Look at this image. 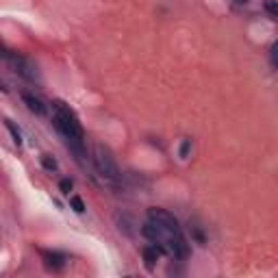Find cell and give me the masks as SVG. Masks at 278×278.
<instances>
[{
	"label": "cell",
	"instance_id": "12",
	"mask_svg": "<svg viewBox=\"0 0 278 278\" xmlns=\"http://www.w3.org/2000/svg\"><path fill=\"white\" fill-rule=\"evenodd\" d=\"M59 189H61L63 194H70L72 192V181H70V178H63V181L59 183Z\"/></svg>",
	"mask_w": 278,
	"mask_h": 278
},
{
	"label": "cell",
	"instance_id": "1",
	"mask_svg": "<svg viewBox=\"0 0 278 278\" xmlns=\"http://www.w3.org/2000/svg\"><path fill=\"white\" fill-rule=\"evenodd\" d=\"M54 113H52V124L54 128L61 133V137L65 139V144L70 146V150L76 155V159L83 161L87 157L85 152V135H83V126H80L76 113L65 105L63 100H57L52 105Z\"/></svg>",
	"mask_w": 278,
	"mask_h": 278
},
{
	"label": "cell",
	"instance_id": "14",
	"mask_svg": "<svg viewBox=\"0 0 278 278\" xmlns=\"http://www.w3.org/2000/svg\"><path fill=\"white\" fill-rule=\"evenodd\" d=\"M237 2H239V4H243V2H248V0H237Z\"/></svg>",
	"mask_w": 278,
	"mask_h": 278
},
{
	"label": "cell",
	"instance_id": "10",
	"mask_svg": "<svg viewBox=\"0 0 278 278\" xmlns=\"http://www.w3.org/2000/svg\"><path fill=\"white\" fill-rule=\"evenodd\" d=\"M70 202H72L76 213H83V211H85V204H83V200H80L79 196H72V198H70Z\"/></svg>",
	"mask_w": 278,
	"mask_h": 278
},
{
	"label": "cell",
	"instance_id": "2",
	"mask_svg": "<svg viewBox=\"0 0 278 278\" xmlns=\"http://www.w3.org/2000/svg\"><path fill=\"white\" fill-rule=\"evenodd\" d=\"M91 159H94L96 172L102 176V183H105V185H118L119 183L122 174H119L118 163H116V159H113V155H111V150H109L107 146L98 144L96 148H94V157H91Z\"/></svg>",
	"mask_w": 278,
	"mask_h": 278
},
{
	"label": "cell",
	"instance_id": "11",
	"mask_svg": "<svg viewBox=\"0 0 278 278\" xmlns=\"http://www.w3.org/2000/svg\"><path fill=\"white\" fill-rule=\"evenodd\" d=\"M189 150H192V139H183V144H181V159H187Z\"/></svg>",
	"mask_w": 278,
	"mask_h": 278
},
{
	"label": "cell",
	"instance_id": "7",
	"mask_svg": "<svg viewBox=\"0 0 278 278\" xmlns=\"http://www.w3.org/2000/svg\"><path fill=\"white\" fill-rule=\"evenodd\" d=\"M4 126H7V128H9V133L13 135V141H15V144L22 146V133H20V128L15 126V124L11 122V119H4Z\"/></svg>",
	"mask_w": 278,
	"mask_h": 278
},
{
	"label": "cell",
	"instance_id": "8",
	"mask_svg": "<svg viewBox=\"0 0 278 278\" xmlns=\"http://www.w3.org/2000/svg\"><path fill=\"white\" fill-rule=\"evenodd\" d=\"M263 7H265V11H268L272 18H278V2L276 0H265Z\"/></svg>",
	"mask_w": 278,
	"mask_h": 278
},
{
	"label": "cell",
	"instance_id": "13",
	"mask_svg": "<svg viewBox=\"0 0 278 278\" xmlns=\"http://www.w3.org/2000/svg\"><path fill=\"white\" fill-rule=\"evenodd\" d=\"M272 63L278 68V43H274V48H272Z\"/></svg>",
	"mask_w": 278,
	"mask_h": 278
},
{
	"label": "cell",
	"instance_id": "3",
	"mask_svg": "<svg viewBox=\"0 0 278 278\" xmlns=\"http://www.w3.org/2000/svg\"><path fill=\"white\" fill-rule=\"evenodd\" d=\"M4 59H7V63L13 68V72L18 76H22L26 80H37V65L31 59L22 57L18 52H11V50H4Z\"/></svg>",
	"mask_w": 278,
	"mask_h": 278
},
{
	"label": "cell",
	"instance_id": "4",
	"mask_svg": "<svg viewBox=\"0 0 278 278\" xmlns=\"http://www.w3.org/2000/svg\"><path fill=\"white\" fill-rule=\"evenodd\" d=\"M148 217H150V220H155V222H159V224L165 228L167 233H174V235H181V233H183L178 220L170 213V211H165V209H157V206H155V209H148Z\"/></svg>",
	"mask_w": 278,
	"mask_h": 278
},
{
	"label": "cell",
	"instance_id": "6",
	"mask_svg": "<svg viewBox=\"0 0 278 278\" xmlns=\"http://www.w3.org/2000/svg\"><path fill=\"white\" fill-rule=\"evenodd\" d=\"M41 257L46 259V268L52 272H59L65 268V257L59 252H41Z\"/></svg>",
	"mask_w": 278,
	"mask_h": 278
},
{
	"label": "cell",
	"instance_id": "5",
	"mask_svg": "<svg viewBox=\"0 0 278 278\" xmlns=\"http://www.w3.org/2000/svg\"><path fill=\"white\" fill-rule=\"evenodd\" d=\"M22 100H24V105L29 107L31 113H35V116H46V105L41 102V98H37L35 94H31V91H24L22 94Z\"/></svg>",
	"mask_w": 278,
	"mask_h": 278
},
{
	"label": "cell",
	"instance_id": "9",
	"mask_svg": "<svg viewBox=\"0 0 278 278\" xmlns=\"http://www.w3.org/2000/svg\"><path fill=\"white\" fill-rule=\"evenodd\" d=\"M41 165L46 167V170H50V172L57 170V161H54L50 155H43V157H41Z\"/></svg>",
	"mask_w": 278,
	"mask_h": 278
}]
</instances>
